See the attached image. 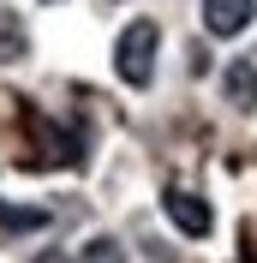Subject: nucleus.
Wrapping results in <instances>:
<instances>
[{"label":"nucleus","instance_id":"obj_1","mask_svg":"<svg viewBox=\"0 0 257 263\" xmlns=\"http://www.w3.org/2000/svg\"><path fill=\"white\" fill-rule=\"evenodd\" d=\"M156 48H161L156 18H132L126 30H120V42H114V72H120V84L150 90V78H156Z\"/></svg>","mask_w":257,"mask_h":263},{"label":"nucleus","instance_id":"obj_2","mask_svg":"<svg viewBox=\"0 0 257 263\" xmlns=\"http://www.w3.org/2000/svg\"><path fill=\"white\" fill-rule=\"evenodd\" d=\"M161 210H168V221H174L186 239H209V233H215V210H209L197 192H186V185H168V192H161Z\"/></svg>","mask_w":257,"mask_h":263},{"label":"nucleus","instance_id":"obj_3","mask_svg":"<svg viewBox=\"0 0 257 263\" xmlns=\"http://www.w3.org/2000/svg\"><path fill=\"white\" fill-rule=\"evenodd\" d=\"M257 24V0H204V30L222 36V42H233V36H245Z\"/></svg>","mask_w":257,"mask_h":263},{"label":"nucleus","instance_id":"obj_4","mask_svg":"<svg viewBox=\"0 0 257 263\" xmlns=\"http://www.w3.org/2000/svg\"><path fill=\"white\" fill-rule=\"evenodd\" d=\"M222 96L233 102V114H257V66L251 60H233L222 72Z\"/></svg>","mask_w":257,"mask_h":263},{"label":"nucleus","instance_id":"obj_5","mask_svg":"<svg viewBox=\"0 0 257 263\" xmlns=\"http://www.w3.org/2000/svg\"><path fill=\"white\" fill-rule=\"evenodd\" d=\"M42 228H48L42 203H6L0 197V233H42Z\"/></svg>","mask_w":257,"mask_h":263},{"label":"nucleus","instance_id":"obj_6","mask_svg":"<svg viewBox=\"0 0 257 263\" xmlns=\"http://www.w3.org/2000/svg\"><path fill=\"white\" fill-rule=\"evenodd\" d=\"M24 54H30V36H24V18H18V12H6V6H0V66L24 60Z\"/></svg>","mask_w":257,"mask_h":263},{"label":"nucleus","instance_id":"obj_7","mask_svg":"<svg viewBox=\"0 0 257 263\" xmlns=\"http://www.w3.org/2000/svg\"><path fill=\"white\" fill-rule=\"evenodd\" d=\"M42 6H54V0H42Z\"/></svg>","mask_w":257,"mask_h":263}]
</instances>
